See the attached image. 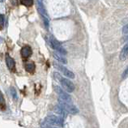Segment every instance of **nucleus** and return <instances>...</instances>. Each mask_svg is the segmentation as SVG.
<instances>
[{"label":"nucleus","instance_id":"obj_19","mask_svg":"<svg viewBox=\"0 0 128 128\" xmlns=\"http://www.w3.org/2000/svg\"><path fill=\"white\" fill-rule=\"evenodd\" d=\"M0 100H1V110H4V108H5V104H4V98H3L2 93H0Z\"/></svg>","mask_w":128,"mask_h":128},{"label":"nucleus","instance_id":"obj_22","mask_svg":"<svg viewBox=\"0 0 128 128\" xmlns=\"http://www.w3.org/2000/svg\"><path fill=\"white\" fill-rule=\"evenodd\" d=\"M127 77H128V67L124 70V72H123L122 75H121V78H122V79H126Z\"/></svg>","mask_w":128,"mask_h":128},{"label":"nucleus","instance_id":"obj_10","mask_svg":"<svg viewBox=\"0 0 128 128\" xmlns=\"http://www.w3.org/2000/svg\"><path fill=\"white\" fill-rule=\"evenodd\" d=\"M53 110L56 112L57 114H59L60 116H62V117H65V116L67 115V113H68V112H66V110H64L63 108H62L61 106H59V104L55 106L53 108Z\"/></svg>","mask_w":128,"mask_h":128},{"label":"nucleus","instance_id":"obj_14","mask_svg":"<svg viewBox=\"0 0 128 128\" xmlns=\"http://www.w3.org/2000/svg\"><path fill=\"white\" fill-rule=\"evenodd\" d=\"M10 94H11L12 98H13L15 100H17V98H18V95H17L16 89H15L14 87H10Z\"/></svg>","mask_w":128,"mask_h":128},{"label":"nucleus","instance_id":"obj_4","mask_svg":"<svg viewBox=\"0 0 128 128\" xmlns=\"http://www.w3.org/2000/svg\"><path fill=\"white\" fill-rule=\"evenodd\" d=\"M49 44H50V46L53 48L54 50H56V51H58L60 54H63L65 55L66 53H67V51L65 50V48L60 44V42H58L53 36H50L49 38Z\"/></svg>","mask_w":128,"mask_h":128},{"label":"nucleus","instance_id":"obj_21","mask_svg":"<svg viewBox=\"0 0 128 128\" xmlns=\"http://www.w3.org/2000/svg\"><path fill=\"white\" fill-rule=\"evenodd\" d=\"M4 21H5V17L3 14L0 15V23H1V29L4 28Z\"/></svg>","mask_w":128,"mask_h":128},{"label":"nucleus","instance_id":"obj_2","mask_svg":"<svg viewBox=\"0 0 128 128\" xmlns=\"http://www.w3.org/2000/svg\"><path fill=\"white\" fill-rule=\"evenodd\" d=\"M44 121H46L48 123L53 125V126H60L63 127L64 126V120L63 118L59 117V116H55V115H48L46 117Z\"/></svg>","mask_w":128,"mask_h":128},{"label":"nucleus","instance_id":"obj_20","mask_svg":"<svg viewBox=\"0 0 128 128\" xmlns=\"http://www.w3.org/2000/svg\"><path fill=\"white\" fill-rule=\"evenodd\" d=\"M53 78H54L55 80L60 81V79L62 78V76H61L59 73H57V72H54V73H53Z\"/></svg>","mask_w":128,"mask_h":128},{"label":"nucleus","instance_id":"obj_8","mask_svg":"<svg viewBox=\"0 0 128 128\" xmlns=\"http://www.w3.org/2000/svg\"><path fill=\"white\" fill-rule=\"evenodd\" d=\"M36 7H38V13L40 14V16H44V17H48V13H46V10L44 6V4L42 3L40 0H38L36 1Z\"/></svg>","mask_w":128,"mask_h":128},{"label":"nucleus","instance_id":"obj_16","mask_svg":"<svg viewBox=\"0 0 128 128\" xmlns=\"http://www.w3.org/2000/svg\"><path fill=\"white\" fill-rule=\"evenodd\" d=\"M40 127H42V128H56L55 126H53V125H51V124L48 123L46 121L42 122V123L40 124Z\"/></svg>","mask_w":128,"mask_h":128},{"label":"nucleus","instance_id":"obj_15","mask_svg":"<svg viewBox=\"0 0 128 128\" xmlns=\"http://www.w3.org/2000/svg\"><path fill=\"white\" fill-rule=\"evenodd\" d=\"M32 3H34V0H22V4L25 6H28V7L32 6Z\"/></svg>","mask_w":128,"mask_h":128},{"label":"nucleus","instance_id":"obj_23","mask_svg":"<svg viewBox=\"0 0 128 128\" xmlns=\"http://www.w3.org/2000/svg\"><path fill=\"white\" fill-rule=\"evenodd\" d=\"M0 1H1V2H4V0H0Z\"/></svg>","mask_w":128,"mask_h":128},{"label":"nucleus","instance_id":"obj_17","mask_svg":"<svg viewBox=\"0 0 128 128\" xmlns=\"http://www.w3.org/2000/svg\"><path fill=\"white\" fill-rule=\"evenodd\" d=\"M122 34L125 36V40H127L128 38V24L122 28Z\"/></svg>","mask_w":128,"mask_h":128},{"label":"nucleus","instance_id":"obj_6","mask_svg":"<svg viewBox=\"0 0 128 128\" xmlns=\"http://www.w3.org/2000/svg\"><path fill=\"white\" fill-rule=\"evenodd\" d=\"M53 66L56 68V69H58L62 74H64L66 77H68V78H70V79H74L75 78V75H74V73L72 72V71H70L69 69H67L65 66L63 65H61V64H58V63H53Z\"/></svg>","mask_w":128,"mask_h":128},{"label":"nucleus","instance_id":"obj_3","mask_svg":"<svg viewBox=\"0 0 128 128\" xmlns=\"http://www.w3.org/2000/svg\"><path fill=\"white\" fill-rule=\"evenodd\" d=\"M58 102H59V106H61L64 110L68 112V113H70V114H76V113L79 112V110H78L75 106H73L71 102H64V100H62L61 98H59Z\"/></svg>","mask_w":128,"mask_h":128},{"label":"nucleus","instance_id":"obj_12","mask_svg":"<svg viewBox=\"0 0 128 128\" xmlns=\"http://www.w3.org/2000/svg\"><path fill=\"white\" fill-rule=\"evenodd\" d=\"M25 69L29 72V73H34V69H36V65L34 62H27L25 64Z\"/></svg>","mask_w":128,"mask_h":128},{"label":"nucleus","instance_id":"obj_1","mask_svg":"<svg viewBox=\"0 0 128 128\" xmlns=\"http://www.w3.org/2000/svg\"><path fill=\"white\" fill-rule=\"evenodd\" d=\"M53 89H54L55 93L58 95L59 98H61L62 100L67 102H72V98H71V96L68 94V92H65L62 88H60L59 86L54 85V86H53Z\"/></svg>","mask_w":128,"mask_h":128},{"label":"nucleus","instance_id":"obj_5","mask_svg":"<svg viewBox=\"0 0 128 128\" xmlns=\"http://www.w3.org/2000/svg\"><path fill=\"white\" fill-rule=\"evenodd\" d=\"M59 82H60L62 88H63L66 92H68V93H72V92H74V90H75V86H74V84L69 80L68 78H63V77H62Z\"/></svg>","mask_w":128,"mask_h":128},{"label":"nucleus","instance_id":"obj_7","mask_svg":"<svg viewBox=\"0 0 128 128\" xmlns=\"http://www.w3.org/2000/svg\"><path fill=\"white\" fill-rule=\"evenodd\" d=\"M32 48H30L29 46H23L22 49H21V55H22V57L24 59L29 58L32 55Z\"/></svg>","mask_w":128,"mask_h":128},{"label":"nucleus","instance_id":"obj_11","mask_svg":"<svg viewBox=\"0 0 128 128\" xmlns=\"http://www.w3.org/2000/svg\"><path fill=\"white\" fill-rule=\"evenodd\" d=\"M6 65H7V67H8L9 70H13L14 69V66H15L14 59L10 55H8V54L6 55Z\"/></svg>","mask_w":128,"mask_h":128},{"label":"nucleus","instance_id":"obj_13","mask_svg":"<svg viewBox=\"0 0 128 128\" xmlns=\"http://www.w3.org/2000/svg\"><path fill=\"white\" fill-rule=\"evenodd\" d=\"M53 56H54V58L57 60V61H59L60 63H63V64H66L67 63V60H66V58H64L63 56H61L60 54H57V53H53Z\"/></svg>","mask_w":128,"mask_h":128},{"label":"nucleus","instance_id":"obj_18","mask_svg":"<svg viewBox=\"0 0 128 128\" xmlns=\"http://www.w3.org/2000/svg\"><path fill=\"white\" fill-rule=\"evenodd\" d=\"M42 21H44V24L46 29H48V26H49V23H48V17H44V16H42Z\"/></svg>","mask_w":128,"mask_h":128},{"label":"nucleus","instance_id":"obj_24","mask_svg":"<svg viewBox=\"0 0 128 128\" xmlns=\"http://www.w3.org/2000/svg\"><path fill=\"white\" fill-rule=\"evenodd\" d=\"M40 1H42V0H40Z\"/></svg>","mask_w":128,"mask_h":128},{"label":"nucleus","instance_id":"obj_9","mask_svg":"<svg viewBox=\"0 0 128 128\" xmlns=\"http://www.w3.org/2000/svg\"><path fill=\"white\" fill-rule=\"evenodd\" d=\"M128 58V44H126L122 49L120 51V54H119V59L121 61H124Z\"/></svg>","mask_w":128,"mask_h":128}]
</instances>
